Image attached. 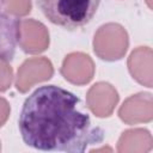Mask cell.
<instances>
[{"label": "cell", "instance_id": "2", "mask_svg": "<svg viewBox=\"0 0 153 153\" xmlns=\"http://www.w3.org/2000/svg\"><path fill=\"white\" fill-rule=\"evenodd\" d=\"M37 5L51 24L75 31L92 22L100 0H37Z\"/></svg>", "mask_w": 153, "mask_h": 153}, {"label": "cell", "instance_id": "3", "mask_svg": "<svg viewBox=\"0 0 153 153\" xmlns=\"http://www.w3.org/2000/svg\"><path fill=\"white\" fill-rule=\"evenodd\" d=\"M20 37V19L10 13L0 0V61L13 60Z\"/></svg>", "mask_w": 153, "mask_h": 153}, {"label": "cell", "instance_id": "1", "mask_svg": "<svg viewBox=\"0 0 153 153\" xmlns=\"http://www.w3.org/2000/svg\"><path fill=\"white\" fill-rule=\"evenodd\" d=\"M18 128L24 143L43 152L84 153L105 139L82 100L57 85H42L24 100Z\"/></svg>", "mask_w": 153, "mask_h": 153}]
</instances>
